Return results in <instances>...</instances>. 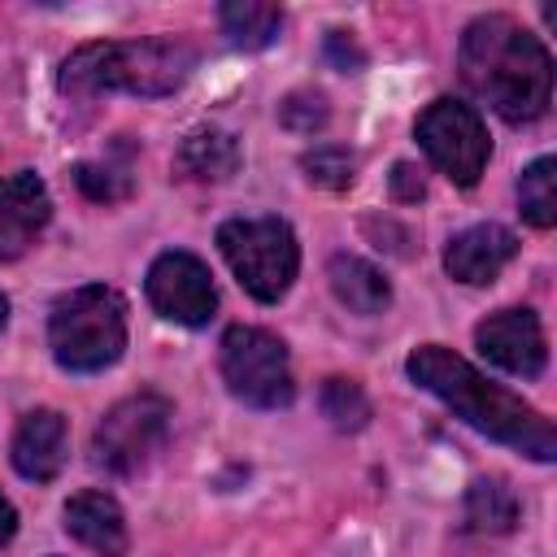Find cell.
I'll return each instance as SVG.
<instances>
[{"label":"cell","instance_id":"cell-1","mask_svg":"<svg viewBox=\"0 0 557 557\" xmlns=\"http://www.w3.org/2000/svg\"><path fill=\"white\" fill-rule=\"evenodd\" d=\"M405 370H409V379L418 387H426L431 396H440L479 435H487L496 444H509V448H518L531 461H553L557 457V431H553V422L535 405H527L522 396H513L500 383L483 379L453 348L422 344V348L409 352Z\"/></svg>","mask_w":557,"mask_h":557},{"label":"cell","instance_id":"cell-2","mask_svg":"<svg viewBox=\"0 0 557 557\" xmlns=\"http://www.w3.org/2000/svg\"><path fill=\"white\" fill-rule=\"evenodd\" d=\"M461 78L466 87L496 109L505 122L522 126L548 113L553 104V57L548 48L509 13L474 17L461 35Z\"/></svg>","mask_w":557,"mask_h":557},{"label":"cell","instance_id":"cell-3","mask_svg":"<svg viewBox=\"0 0 557 557\" xmlns=\"http://www.w3.org/2000/svg\"><path fill=\"white\" fill-rule=\"evenodd\" d=\"M196 70V48L183 39H122V44H83L61 65L65 96H170Z\"/></svg>","mask_w":557,"mask_h":557},{"label":"cell","instance_id":"cell-4","mask_svg":"<svg viewBox=\"0 0 557 557\" xmlns=\"http://www.w3.org/2000/svg\"><path fill=\"white\" fill-rule=\"evenodd\" d=\"M48 348L61 370L70 374H96L113 366L126 348V305L113 287L87 283L74 287L52 305L48 318Z\"/></svg>","mask_w":557,"mask_h":557},{"label":"cell","instance_id":"cell-5","mask_svg":"<svg viewBox=\"0 0 557 557\" xmlns=\"http://www.w3.org/2000/svg\"><path fill=\"white\" fill-rule=\"evenodd\" d=\"M218 248L239 287L261 305L283 300L300 270V244L283 218H231L218 226Z\"/></svg>","mask_w":557,"mask_h":557},{"label":"cell","instance_id":"cell-6","mask_svg":"<svg viewBox=\"0 0 557 557\" xmlns=\"http://www.w3.org/2000/svg\"><path fill=\"white\" fill-rule=\"evenodd\" d=\"M218 366L231 396L252 409H287L296 396L287 348L261 326H231L218 344Z\"/></svg>","mask_w":557,"mask_h":557},{"label":"cell","instance_id":"cell-7","mask_svg":"<svg viewBox=\"0 0 557 557\" xmlns=\"http://www.w3.org/2000/svg\"><path fill=\"white\" fill-rule=\"evenodd\" d=\"M413 135H418L422 152L431 157V165L457 187H474L487 157H492V139H487L483 117L466 100H453V96L431 100L418 113Z\"/></svg>","mask_w":557,"mask_h":557},{"label":"cell","instance_id":"cell-8","mask_svg":"<svg viewBox=\"0 0 557 557\" xmlns=\"http://www.w3.org/2000/svg\"><path fill=\"white\" fill-rule=\"evenodd\" d=\"M165 426H170V400L157 396V392H135V396L117 400L96 422L91 457L109 474H135L161 448Z\"/></svg>","mask_w":557,"mask_h":557},{"label":"cell","instance_id":"cell-9","mask_svg":"<svg viewBox=\"0 0 557 557\" xmlns=\"http://www.w3.org/2000/svg\"><path fill=\"white\" fill-rule=\"evenodd\" d=\"M148 300L161 318L178 322V326H205L218 309V292H213V274L200 257L191 252H161L148 265Z\"/></svg>","mask_w":557,"mask_h":557},{"label":"cell","instance_id":"cell-10","mask_svg":"<svg viewBox=\"0 0 557 557\" xmlns=\"http://www.w3.org/2000/svg\"><path fill=\"white\" fill-rule=\"evenodd\" d=\"M474 344L479 352L509 370V374H522V379H535L544 374V361H548V344H544V326L531 309H500V313H487L479 326H474Z\"/></svg>","mask_w":557,"mask_h":557},{"label":"cell","instance_id":"cell-11","mask_svg":"<svg viewBox=\"0 0 557 557\" xmlns=\"http://www.w3.org/2000/svg\"><path fill=\"white\" fill-rule=\"evenodd\" d=\"M52 218V196L39 174L17 170L0 178V261H17Z\"/></svg>","mask_w":557,"mask_h":557},{"label":"cell","instance_id":"cell-12","mask_svg":"<svg viewBox=\"0 0 557 557\" xmlns=\"http://www.w3.org/2000/svg\"><path fill=\"white\" fill-rule=\"evenodd\" d=\"M518 252V235L500 222H479V226H466L448 239L444 248V270L457 278V283H470V287H483L492 283Z\"/></svg>","mask_w":557,"mask_h":557},{"label":"cell","instance_id":"cell-13","mask_svg":"<svg viewBox=\"0 0 557 557\" xmlns=\"http://www.w3.org/2000/svg\"><path fill=\"white\" fill-rule=\"evenodd\" d=\"M70 457V426L57 409H30L22 422H17V435H13V448H9V461L22 479L30 483H48L61 474Z\"/></svg>","mask_w":557,"mask_h":557},{"label":"cell","instance_id":"cell-14","mask_svg":"<svg viewBox=\"0 0 557 557\" xmlns=\"http://www.w3.org/2000/svg\"><path fill=\"white\" fill-rule=\"evenodd\" d=\"M65 531L100 557L126 553V518L109 492H78L65 500Z\"/></svg>","mask_w":557,"mask_h":557},{"label":"cell","instance_id":"cell-15","mask_svg":"<svg viewBox=\"0 0 557 557\" xmlns=\"http://www.w3.org/2000/svg\"><path fill=\"white\" fill-rule=\"evenodd\" d=\"M326 278H331V292L344 309L361 313V318H374L392 305V283L383 278L379 265H370L366 257H352V252H335L331 265H326Z\"/></svg>","mask_w":557,"mask_h":557},{"label":"cell","instance_id":"cell-16","mask_svg":"<svg viewBox=\"0 0 557 557\" xmlns=\"http://www.w3.org/2000/svg\"><path fill=\"white\" fill-rule=\"evenodd\" d=\"M239 157H244V152H239V139H235L231 131H222V126H200V131H191V135L183 139L174 165H178L183 178L222 183V178H231V174L239 170Z\"/></svg>","mask_w":557,"mask_h":557},{"label":"cell","instance_id":"cell-17","mask_svg":"<svg viewBox=\"0 0 557 557\" xmlns=\"http://www.w3.org/2000/svg\"><path fill=\"white\" fill-rule=\"evenodd\" d=\"M518 522V496L505 479H474L466 492V527L483 535H505Z\"/></svg>","mask_w":557,"mask_h":557},{"label":"cell","instance_id":"cell-18","mask_svg":"<svg viewBox=\"0 0 557 557\" xmlns=\"http://www.w3.org/2000/svg\"><path fill=\"white\" fill-rule=\"evenodd\" d=\"M218 17H222L226 39L235 48H248V52L252 48H270L278 39V30H283V13L274 4H261V0H226L218 9Z\"/></svg>","mask_w":557,"mask_h":557},{"label":"cell","instance_id":"cell-19","mask_svg":"<svg viewBox=\"0 0 557 557\" xmlns=\"http://www.w3.org/2000/svg\"><path fill=\"white\" fill-rule=\"evenodd\" d=\"M518 205H522V218L540 231H548L557 222V161L553 157H540L522 170L518 178Z\"/></svg>","mask_w":557,"mask_h":557},{"label":"cell","instance_id":"cell-20","mask_svg":"<svg viewBox=\"0 0 557 557\" xmlns=\"http://www.w3.org/2000/svg\"><path fill=\"white\" fill-rule=\"evenodd\" d=\"M318 400L335 431H361L370 422V396L361 392L357 379H326Z\"/></svg>","mask_w":557,"mask_h":557},{"label":"cell","instance_id":"cell-21","mask_svg":"<svg viewBox=\"0 0 557 557\" xmlns=\"http://www.w3.org/2000/svg\"><path fill=\"white\" fill-rule=\"evenodd\" d=\"M74 183L83 187L87 200H104V205L131 196V170L117 165V161H109V157L104 161H78L74 165Z\"/></svg>","mask_w":557,"mask_h":557},{"label":"cell","instance_id":"cell-22","mask_svg":"<svg viewBox=\"0 0 557 557\" xmlns=\"http://www.w3.org/2000/svg\"><path fill=\"white\" fill-rule=\"evenodd\" d=\"M300 170H305V178H309V183L339 191V187H348V183H352V170H357V165H352V157H348L344 148L322 144V148H313V152H305V157H300Z\"/></svg>","mask_w":557,"mask_h":557},{"label":"cell","instance_id":"cell-23","mask_svg":"<svg viewBox=\"0 0 557 557\" xmlns=\"http://www.w3.org/2000/svg\"><path fill=\"white\" fill-rule=\"evenodd\" d=\"M278 122L283 126H292V131H300V135H313V131H322L326 126V100L313 91H296V96H287L283 104H278Z\"/></svg>","mask_w":557,"mask_h":557},{"label":"cell","instance_id":"cell-24","mask_svg":"<svg viewBox=\"0 0 557 557\" xmlns=\"http://www.w3.org/2000/svg\"><path fill=\"white\" fill-rule=\"evenodd\" d=\"M326 61L335 65V70H361V61H366V52L357 48V39L348 35V30H331L326 35Z\"/></svg>","mask_w":557,"mask_h":557},{"label":"cell","instance_id":"cell-25","mask_svg":"<svg viewBox=\"0 0 557 557\" xmlns=\"http://www.w3.org/2000/svg\"><path fill=\"white\" fill-rule=\"evenodd\" d=\"M392 196H396V200H405V205H413V200H422V196H426V187H422V178H418V170H413V165H405V161H400V165L392 170Z\"/></svg>","mask_w":557,"mask_h":557},{"label":"cell","instance_id":"cell-26","mask_svg":"<svg viewBox=\"0 0 557 557\" xmlns=\"http://www.w3.org/2000/svg\"><path fill=\"white\" fill-rule=\"evenodd\" d=\"M13 531H17V513H13V505L0 496V544H9Z\"/></svg>","mask_w":557,"mask_h":557},{"label":"cell","instance_id":"cell-27","mask_svg":"<svg viewBox=\"0 0 557 557\" xmlns=\"http://www.w3.org/2000/svg\"><path fill=\"white\" fill-rule=\"evenodd\" d=\"M4 318H9V300L0 296V326H4Z\"/></svg>","mask_w":557,"mask_h":557}]
</instances>
